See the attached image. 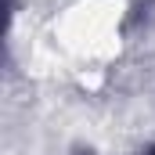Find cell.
I'll list each match as a JSON object with an SVG mask.
<instances>
[{"mask_svg": "<svg viewBox=\"0 0 155 155\" xmlns=\"http://www.w3.org/2000/svg\"><path fill=\"white\" fill-rule=\"evenodd\" d=\"M144 155H155V144H152V148H148V152H144Z\"/></svg>", "mask_w": 155, "mask_h": 155, "instance_id": "obj_1", "label": "cell"}]
</instances>
